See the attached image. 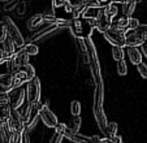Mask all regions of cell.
<instances>
[{
	"label": "cell",
	"mask_w": 147,
	"mask_h": 143,
	"mask_svg": "<svg viewBox=\"0 0 147 143\" xmlns=\"http://www.w3.org/2000/svg\"><path fill=\"white\" fill-rule=\"evenodd\" d=\"M70 113L72 116H80L81 113V103L78 100H73L70 103Z\"/></svg>",
	"instance_id": "cell-34"
},
{
	"label": "cell",
	"mask_w": 147,
	"mask_h": 143,
	"mask_svg": "<svg viewBox=\"0 0 147 143\" xmlns=\"http://www.w3.org/2000/svg\"><path fill=\"white\" fill-rule=\"evenodd\" d=\"M26 98H28L29 103H38L40 102V82H39L38 77H34L30 82H28L26 86Z\"/></svg>",
	"instance_id": "cell-6"
},
{
	"label": "cell",
	"mask_w": 147,
	"mask_h": 143,
	"mask_svg": "<svg viewBox=\"0 0 147 143\" xmlns=\"http://www.w3.org/2000/svg\"><path fill=\"white\" fill-rule=\"evenodd\" d=\"M43 24H46V22L43 21L42 13H38V14H35V16L30 17V18L28 20V29L29 30H35V29L43 26Z\"/></svg>",
	"instance_id": "cell-20"
},
{
	"label": "cell",
	"mask_w": 147,
	"mask_h": 143,
	"mask_svg": "<svg viewBox=\"0 0 147 143\" xmlns=\"http://www.w3.org/2000/svg\"><path fill=\"white\" fill-rule=\"evenodd\" d=\"M124 50H122L121 47H112V57H113V60L116 61H121L124 60Z\"/></svg>",
	"instance_id": "cell-32"
},
{
	"label": "cell",
	"mask_w": 147,
	"mask_h": 143,
	"mask_svg": "<svg viewBox=\"0 0 147 143\" xmlns=\"http://www.w3.org/2000/svg\"><path fill=\"white\" fill-rule=\"evenodd\" d=\"M104 135H106V139H111L112 137L117 135V124L116 122H108L106 127V132H104Z\"/></svg>",
	"instance_id": "cell-29"
},
{
	"label": "cell",
	"mask_w": 147,
	"mask_h": 143,
	"mask_svg": "<svg viewBox=\"0 0 147 143\" xmlns=\"http://www.w3.org/2000/svg\"><path fill=\"white\" fill-rule=\"evenodd\" d=\"M34 77H36L35 69H34L33 65H29L28 64V65L22 66L21 69H18L13 74V86H12V87L13 88L22 87V85L30 82Z\"/></svg>",
	"instance_id": "cell-1"
},
{
	"label": "cell",
	"mask_w": 147,
	"mask_h": 143,
	"mask_svg": "<svg viewBox=\"0 0 147 143\" xmlns=\"http://www.w3.org/2000/svg\"><path fill=\"white\" fill-rule=\"evenodd\" d=\"M21 138H22V134L12 132L8 138V143H21Z\"/></svg>",
	"instance_id": "cell-37"
},
{
	"label": "cell",
	"mask_w": 147,
	"mask_h": 143,
	"mask_svg": "<svg viewBox=\"0 0 147 143\" xmlns=\"http://www.w3.org/2000/svg\"><path fill=\"white\" fill-rule=\"evenodd\" d=\"M57 28H59V26L55 25V24H46V25H43L40 29H39V30H36L35 33L31 34L30 38H29V43H34V42L42 39L43 36L48 35V34H52Z\"/></svg>",
	"instance_id": "cell-10"
},
{
	"label": "cell",
	"mask_w": 147,
	"mask_h": 143,
	"mask_svg": "<svg viewBox=\"0 0 147 143\" xmlns=\"http://www.w3.org/2000/svg\"><path fill=\"white\" fill-rule=\"evenodd\" d=\"M8 126L11 132H16L22 134L25 132V121H24V117L21 116V113L16 109H11V113H9V120H8Z\"/></svg>",
	"instance_id": "cell-4"
},
{
	"label": "cell",
	"mask_w": 147,
	"mask_h": 143,
	"mask_svg": "<svg viewBox=\"0 0 147 143\" xmlns=\"http://www.w3.org/2000/svg\"><path fill=\"white\" fill-rule=\"evenodd\" d=\"M63 137H65L70 142H74V143H91V139L89 137H85V135L80 134V133L72 132V130L68 129V126L64 130V133H63Z\"/></svg>",
	"instance_id": "cell-14"
},
{
	"label": "cell",
	"mask_w": 147,
	"mask_h": 143,
	"mask_svg": "<svg viewBox=\"0 0 147 143\" xmlns=\"http://www.w3.org/2000/svg\"><path fill=\"white\" fill-rule=\"evenodd\" d=\"M3 51L5 52V55L8 56L9 59L13 57L14 53L17 52V51H16V44L12 42V39L9 38V36H7L5 40L3 42Z\"/></svg>",
	"instance_id": "cell-22"
},
{
	"label": "cell",
	"mask_w": 147,
	"mask_h": 143,
	"mask_svg": "<svg viewBox=\"0 0 147 143\" xmlns=\"http://www.w3.org/2000/svg\"><path fill=\"white\" fill-rule=\"evenodd\" d=\"M106 40L109 44H112V47H125V34L124 33H119V31H113V30H108L103 34Z\"/></svg>",
	"instance_id": "cell-9"
},
{
	"label": "cell",
	"mask_w": 147,
	"mask_h": 143,
	"mask_svg": "<svg viewBox=\"0 0 147 143\" xmlns=\"http://www.w3.org/2000/svg\"><path fill=\"white\" fill-rule=\"evenodd\" d=\"M83 43H85V47H86V52H87V56H89V61L99 63L96 48H95V44H94V42L91 40V38H90V36H85V38H83Z\"/></svg>",
	"instance_id": "cell-15"
},
{
	"label": "cell",
	"mask_w": 147,
	"mask_h": 143,
	"mask_svg": "<svg viewBox=\"0 0 147 143\" xmlns=\"http://www.w3.org/2000/svg\"><path fill=\"white\" fill-rule=\"evenodd\" d=\"M67 126H68V129L72 130V132L78 133V129H80V126H81V117L80 116H73Z\"/></svg>",
	"instance_id": "cell-30"
},
{
	"label": "cell",
	"mask_w": 147,
	"mask_h": 143,
	"mask_svg": "<svg viewBox=\"0 0 147 143\" xmlns=\"http://www.w3.org/2000/svg\"><path fill=\"white\" fill-rule=\"evenodd\" d=\"M128 56L134 65H138L139 63H142V53L136 47H128Z\"/></svg>",
	"instance_id": "cell-23"
},
{
	"label": "cell",
	"mask_w": 147,
	"mask_h": 143,
	"mask_svg": "<svg viewBox=\"0 0 147 143\" xmlns=\"http://www.w3.org/2000/svg\"><path fill=\"white\" fill-rule=\"evenodd\" d=\"M109 30L119 31V33H126L129 30V17H120L117 20H112L111 29Z\"/></svg>",
	"instance_id": "cell-12"
},
{
	"label": "cell",
	"mask_w": 147,
	"mask_h": 143,
	"mask_svg": "<svg viewBox=\"0 0 147 143\" xmlns=\"http://www.w3.org/2000/svg\"><path fill=\"white\" fill-rule=\"evenodd\" d=\"M42 103H29L28 108H26L25 112V117H24V121H25V127H31L36 122V118L39 117V112H40L42 108Z\"/></svg>",
	"instance_id": "cell-7"
},
{
	"label": "cell",
	"mask_w": 147,
	"mask_h": 143,
	"mask_svg": "<svg viewBox=\"0 0 147 143\" xmlns=\"http://www.w3.org/2000/svg\"><path fill=\"white\" fill-rule=\"evenodd\" d=\"M7 30H5V26H4V24L1 21H0V43H3L4 40H5L7 38Z\"/></svg>",
	"instance_id": "cell-42"
},
{
	"label": "cell",
	"mask_w": 147,
	"mask_h": 143,
	"mask_svg": "<svg viewBox=\"0 0 147 143\" xmlns=\"http://www.w3.org/2000/svg\"><path fill=\"white\" fill-rule=\"evenodd\" d=\"M13 73H5L0 74V94L8 95L13 90Z\"/></svg>",
	"instance_id": "cell-11"
},
{
	"label": "cell",
	"mask_w": 147,
	"mask_h": 143,
	"mask_svg": "<svg viewBox=\"0 0 147 143\" xmlns=\"http://www.w3.org/2000/svg\"><path fill=\"white\" fill-rule=\"evenodd\" d=\"M94 115H95V120H96L98 126H99V129L102 130V133L104 134L106 127H107V125H108V121H107V117H106V113L103 112V109H99V111H96V112H94Z\"/></svg>",
	"instance_id": "cell-21"
},
{
	"label": "cell",
	"mask_w": 147,
	"mask_h": 143,
	"mask_svg": "<svg viewBox=\"0 0 147 143\" xmlns=\"http://www.w3.org/2000/svg\"><path fill=\"white\" fill-rule=\"evenodd\" d=\"M21 50L28 56H35V55H38V52H39L36 44H34V43H28V44L25 43V46L21 47Z\"/></svg>",
	"instance_id": "cell-28"
},
{
	"label": "cell",
	"mask_w": 147,
	"mask_h": 143,
	"mask_svg": "<svg viewBox=\"0 0 147 143\" xmlns=\"http://www.w3.org/2000/svg\"><path fill=\"white\" fill-rule=\"evenodd\" d=\"M89 65H90V72H91V76H92V80H94L95 86L103 85L102 72H100V64L94 63V61H89Z\"/></svg>",
	"instance_id": "cell-19"
},
{
	"label": "cell",
	"mask_w": 147,
	"mask_h": 143,
	"mask_svg": "<svg viewBox=\"0 0 147 143\" xmlns=\"http://www.w3.org/2000/svg\"><path fill=\"white\" fill-rule=\"evenodd\" d=\"M91 139V143H111L109 139H106V138H99V137H92L90 138Z\"/></svg>",
	"instance_id": "cell-46"
},
{
	"label": "cell",
	"mask_w": 147,
	"mask_h": 143,
	"mask_svg": "<svg viewBox=\"0 0 147 143\" xmlns=\"http://www.w3.org/2000/svg\"><path fill=\"white\" fill-rule=\"evenodd\" d=\"M70 31H72L73 36H76V38H85V29H83V24L82 21H81L80 18L78 20H73L70 18V26H69Z\"/></svg>",
	"instance_id": "cell-17"
},
{
	"label": "cell",
	"mask_w": 147,
	"mask_h": 143,
	"mask_svg": "<svg viewBox=\"0 0 147 143\" xmlns=\"http://www.w3.org/2000/svg\"><path fill=\"white\" fill-rule=\"evenodd\" d=\"M82 5V0H67V3H65L64 8L68 13H72L73 9H76L77 7Z\"/></svg>",
	"instance_id": "cell-31"
},
{
	"label": "cell",
	"mask_w": 147,
	"mask_h": 143,
	"mask_svg": "<svg viewBox=\"0 0 147 143\" xmlns=\"http://www.w3.org/2000/svg\"><path fill=\"white\" fill-rule=\"evenodd\" d=\"M9 60V57L5 55V52H4L1 48H0V64H4V63H7V61Z\"/></svg>",
	"instance_id": "cell-47"
},
{
	"label": "cell",
	"mask_w": 147,
	"mask_h": 143,
	"mask_svg": "<svg viewBox=\"0 0 147 143\" xmlns=\"http://www.w3.org/2000/svg\"><path fill=\"white\" fill-rule=\"evenodd\" d=\"M108 4H111V0H95V1H94V5H92V8L103 9V8H106Z\"/></svg>",
	"instance_id": "cell-38"
},
{
	"label": "cell",
	"mask_w": 147,
	"mask_h": 143,
	"mask_svg": "<svg viewBox=\"0 0 147 143\" xmlns=\"http://www.w3.org/2000/svg\"><path fill=\"white\" fill-rule=\"evenodd\" d=\"M11 107L8 103H0V125H4L9 120Z\"/></svg>",
	"instance_id": "cell-24"
},
{
	"label": "cell",
	"mask_w": 147,
	"mask_h": 143,
	"mask_svg": "<svg viewBox=\"0 0 147 143\" xmlns=\"http://www.w3.org/2000/svg\"><path fill=\"white\" fill-rule=\"evenodd\" d=\"M99 11L100 9H96V8H91V7H87L86 11L83 12L82 17L85 21H89V20H96L98 16H99Z\"/></svg>",
	"instance_id": "cell-25"
},
{
	"label": "cell",
	"mask_w": 147,
	"mask_h": 143,
	"mask_svg": "<svg viewBox=\"0 0 147 143\" xmlns=\"http://www.w3.org/2000/svg\"><path fill=\"white\" fill-rule=\"evenodd\" d=\"M67 129V125L65 124H60V122H57V125L55 126V132L59 133V134L63 135V133H64V130Z\"/></svg>",
	"instance_id": "cell-45"
},
{
	"label": "cell",
	"mask_w": 147,
	"mask_h": 143,
	"mask_svg": "<svg viewBox=\"0 0 147 143\" xmlns=\"http://www.w3.org/2000/svg\"><path fill=\"white\" fill-rule=\"evenodd\" d=\"M55 25H57V26H65V28H69V26H70V20H68V18H60V17H56V20H55Z\"/></svg>",
	"instance_id": "cell-40"
},
{
	"label": "cell",
	"mask_w": 147,
	"mask_h": 143,
	"mask_svg": "<svg viewBox=\"0 0 147 143\" xmlns=\"http://www.w3.org/2000/svg\"><path fill=\"white\" fill-rule=\"evenodd\" d=\"M144 43H146V44H147V38H146V40H144Z\"/></svg>",
	"instance_id": "cell-52"
},
{
	"label": "cell",
	"mask_w": 147,
	"mask_h": 143,
	"mask_svg": "<svg viewBox=\"0 0 147 143\" xmlns=\"http://www.w3.org/2000/svg\"><path fill=\"white\" fill-rule=\"evenodd\" d=\"M109 142L111 143H122V139L120 135H115V137H112L111 139H109Z\"/></svg>",
	"instance_id": "cell-48"
},
{
	"label": "cell",
	"mask_w": 147,
	"mask_h": 143,
	"mask_svg": "<svg viewBox=\"0 0 147 143\" xmlns=\"http://www.w3.org/2000/svg\"><path fill=\"white\" fill-rule=\"evenodd\" d=\"M129 0H111V3H121V4H125L128 3Z\"/></svg>",
	"instance_id": "cell-51"
},
{
	"label": "cell",
	"mask_w": 147,
	"mask_h": 143,
	"mask_svg": "<svg viewBox=\"0 0 147 143\" xmlns=\"http://www.w3.org/2000/svg\"><path fill=\"white\" fill-rule=\"evenodd\" d=\"M52 1V8H59V7H64L67 0H51Z\"/></svg>",
	"instance_id": "cell-43"
},
{
	"label": "cell",
	"mask_w": 147,
	"mask_h": 143,
	"mask_svg": "<svg viewBox=\"0 0 147 143\" xmlns=\"http://www.w3.org/2000/svg\"><path fill=\"white\" fill-rule=\"evenodd\" d=\"M137 5V1L136 0H129L128 3L122 4V13H124V17H130L131 13L134 12Z\"/></svg>",
	"instance_id": "cell-26"
},
{
	"label": "cell",
	"mask_w": 147,
	"mask_h": 143,
	"mask_svg": "<svg viewBox=\"0 0 147 143\" xmlns=\"http://www.w3.org/2000/svg\"><path fill=\"white\" fill-rule=\"evenodd\" d=\"M39 117L43 121V124L47 127H52L55 129V126L57 125V117L55 116V113L47 107V105H42L40 112H39Z\"/></svg>",
	"instance_id": "cell-8"
},
{
	"label": "cell",
	"mask_w": 147,
	"mask_h": 143,
	"mask_svg": "<svg viewBox=\"0 0 147 143\" xmlns=\"http://www.w3.org/2000/svg\"><path fill=\"white\" fill-rule=\"evenodd\" d=\"M0 103H8V95L0 94Z\"/></svg>",
	"instance_id": "cell-49"
},
{
	"label": "cell",
	"mask_w": 147,
	"mask_h": 143,
	"mask_svg": "<svg viewBox=\"0 0 147 143\" xmlns=\"http://www.w3.org/2000/svg\"><path fill=\"white\" fill-rule=\"evenodd\" d=\"M111 24H112V20H109L108 17L104 14L103 9H100L99 16H98V18H96V29L100 33L104 34L106 31H108L109 29H111Z\"/></svg>",
	"instance_id": "cell-13"
},
{
	"label": "cell",
	"mask_w": 147,
	"mask_h": 143,
	"mask_svg": "<svg viewBox=\"0 0 147 143\" xmlns=\"http://www.w3.org/2000/svg\"><path fill=\"white\" fill-rule=\"evenodd\" d=\"M29 61V56L24 52L22 50H20L18 52L14 53L13 57H11L7 61V69H8V73H16L18 69H21L22 66L28 65Z\"/></svg>",
	"instance_id": "cell-3"
},
{
	"label": "cell",
	"mask_w": 147,
	"mask_h": 143,
	"mask_svg": "<svg viewBox=\"0 0 147 143\" xmlns=\"http://www.w3.org/2000/svg\"><path fill=\"white\" fill-rule=\"evenodd\" d=\"M86 8H87V7L85 5V4H82V5L77 7V8H76V9H73V11H72L73 20H78V18H80V17L83 14V12L86 11Z\"/></svg>",
	"instance_id": "cell-35"
},
{
	"label": "cell",
	"mask_w": 147,
	"mask_h": 143,
	"mask_svg": "<svg viewBox=\"0 0 147 143\" xmlns=\"http://www.w3.org/2000/svg\"><path fill=\"white\" fill-rule=\"evenodd\" d=\"M116 70L119 73V76H126L128 73V66H126V61L121 60L116 63Z\"/></svg>",
	"instance_id": "cell-33"
},
{
	"label": "cell",
	"mask_w": 147,
	"mask_h": 143,
	"mask_svg": "<svg viewBox=\"0 0 147 143\" xmlns=\"http://www.w3.org/2000/svg\"><path fill=\"white\" fill-rule=\"evenodd\" d=\"M141 47H142V53H143V55L147 57V44H146V43H143Z\"/></svg>",
	"instance_id": "cell-50"
},
{
	"label": "cell",
	"mask_w": 147,
	"mask_h": 143,
	"mask_svg": "<svg viewBox=\"0 0 147 143\" xmlns=\"http://www.w3.org/2000/svg\"><path fill=\"white\" fill-rule=\"evenodd\" d=\"M25 96H26V91L24 87L13 88V90L8 94V104H9V107H11V109L18 111V108L25 102Z\"/></svg>",
	"instance_id": "cell-5"
},
{
	"label": "cell",
	"mask_w": 147,
	"mask_h": 143,
	"mask_svg": "<svg viewBox=\"0 0 147 143\" xmlns=\"http://www.w3.org/2000/svg\"><path fill=\"white\" fill-rule=\"evenodd\" d=\"M136 34H138V35H141V36H143L144 39L147 38V25H141L139 24V26L136 29V30H133Z\"/></svg>",
	"instance_id": "cell-39"
},
{
	"label": "cell",
	"mask_w": 147,
	"mask_h": 143,
	"mask_svg": "<svg viewBox=\"0 0 147 143\" xmlns=\"http://www.w3.org/2000/svg\"><path fill=\"white\" fill-rule=\"evenodd\" d=\"M1 22H3L4 26H5L7 35L12 39V42L16 44V47H24L25 46V39H24L21 31L18 30V28L16 26V24L13 22V20H12L11 17L5 16Z\"/></svg>",
	"instance_id": "cell-2"
},
{
	"label": "cell",
	"mask_w": 147,
	"mask_h": 143,
	"mask_svg": "<svg viewBox=\"0 0 147 143\" xmlns=\"http://www.w3.org/2000/svg\"><path fill=\"white\" fill-rule=\"evenodd\" d=\"M103 99H104V90H103V85H96L94 90V112L99 109H103Z\"/></svg>",
	"instance_id": "cell-16"
},
{
	"label": "cell",
	"mask_w": 147,
	"mask_h": 143,
	"mask_svg": "<svg viewBox=\"0 0 147 143\" xmlns=\"http://www.w3.org/2000/svg\"><path fill=\"white\" fill-rule=\"evenodd\" d=\"M137 70H138L139 76H141L142 78H144V80H147V65L144 63H139L138 65H137Z\"/></svg>",
	"instance_id": "cell-36"
},
{
	"label": "cell",
	"mask_w": 147,
	"mask_h": 143,
	"mask_svg": "<svg viewBox=\"0 0 147 143\" xmlns=\"http://www.w3.org/2000/svg\"><path fill=\"white\" fill-rule=\"evenodd\" d=\"M144 40H146V39H144L143 36L136 34L134 31L128 34V35H125V46L126 47H136L137 48L138 46H142V44L144 43Z\"/></svg>",
	"instance_id": "cell-18"
},
{
	"label": "cell",
	"mask_w": 147,
	"mask_h": 143,
	"mask_svg": "<svg viewBox=\"0 0 147 143\" xmlns=\"http://www.w3.org/2000/svg\"><path fill=\"white\" fill-rule=\"evenodd\" d=\"M0 1H1V0H0Z\"/></svg>",
	"instance_id": "cell-53"
},
{
	"label": "cell",
	"mask_w": 147,
	"mask_h": 143,
	"mask_svg": "<svg viewBox=\"0 0 147 143\" xmlns=\"http://www.w3.org/2000/svg\"><path fill=\"white\" fill-rule=\"evenodd\" d=\"M103 12H104V14H106L109 20H113L115 17L117 16V13H119V9H117V7L115 5V4L111 3V4H108L106 8H103Z\"/></svg>",
	"instance_id": "cell-27"
},
{
	"label": "cell",
	"mask_w": 147,
	"mask_h": 143,
	"mask_svg": "<svg viewBox=\"0 0 147 143\" xmlns=\"http://www.w3.org/2000/svg\"><path fill=\"white\" fill-rule=\"evenodd\" d=\"M139 26V21L137 18H133V17H129V30H136Z\"/></svg>",
	"instance_id": "cell-41"
},
{
	"label": "cell",
	"mask_w": 147,
	"mask_h": 143,
	"mask_svg": "<svg viewBox=\"0 0 147 143\" xmlns=\"http://www.w3.org/2000/svg\"><path fill=\"white\" fill-rule=\"evenodd\" d=\"M61 139H63V135L59 134V133H55L52 135V138L50 139V143H61Z\"/></svg>",
	"instance_id": "cell-44"
}]
</instances>
